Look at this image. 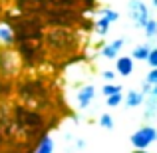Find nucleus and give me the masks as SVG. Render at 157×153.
I'll return each mask as SVG.
<instances>
[{"mask_svg":"<svg viewBox=\"0 0 157 153\" xmlns=\"http://www.w3.org/2000/svg\"><path fill=\"white\" fill-rule=\"evenodd\" d=\"M42 115L36 111L24 109V107H16V123L20 127H40L42 125Z\"/></svg>","mask_w":157,"mask_h":153,"instance_id":"obj_8","label":"nucleus"},{"mask_svg":"<svg viewBox=\"0 0 157 153\" xmlns=\"http://www.w3.org/2000/svg\"><path fill=\"white\" fill-rule=\"evenodd\" d=\"M151 6H153V8H157V0H151Z\"/></svg>","mask_w":157,"mask_h":153,"instance_id":"obj_26","label":"nucleus"},{"mask_svg":"<svg viewBox=\"0 0 157 153\" xmlns=\"http://www.w3.org/2000/svg\"><path fill=\"white\" fill-rule=\"evenodd\" d=\"M157 139V129L153 125H143L139 127L137 131H133L129 137L131 145L135 147V149H141V151H147V147H151L155 143Z\"/></svg>","mask_w":157,"mask_h":153,"instance_id":"obj_3","label":"nucleus"},{"mask_svg":"<svg viewBox=\"0 0 157 153\" xmlns=\"http://www.w3.org/2000/svg\"><path fill=\"white\" fill-rule=\"evenodd\" d=\"M98 98V88L92 84H84L76 92V107L78 109H88Z\"/></svg>","mask_w":157,"mask_h":153,"instance_id":"obj_6","label":"nucleus"},{"mask_svg":"<svg viewBox=\"0 0 157 153\" xmlns=\"http://www.w3.org/2000/svg\"><path fill=\"white\" fill-rule=\"evenodd\" d=\"M143 107H145V117L153 119L155 113H157V90H153L149 96H145V100H143Z\"/></svg>","mask_w":157,"mask_h":153,"instance_id":"obj_12","label":"nucleus"},{"mask_svg":"<svg viewBox=\"0 0 157 153\" xmlns=\"http://www.w3.org/2000/svg\"><path fill=\"white\" fill-rule=\"evenodd\" d=\"M131 153H149V151H141V149H133Z\"/></svg>","mask_w":157,"mask_h":153,"instance_id":"obj_25","label":"nucleus"},{"mask_svg":"<svg viewBox=\"0 0 157 153\" xmlns=\"http://www.w3.org/2000/svg\"><path fill=\"white\" fill-rule=\"evenodd\" d=\"M76 145H78V147H80V149H82V147L86 145V141H84V139H78V141H76Z\"/></svg>","mask_w":157,"mask_h":153,"instance_id":"obj_24","label":"nucleus"},{"mask_svg":"<svg viewBox=\"0 0 157 153\" xmlns=\"http://www.w3.org/2000/svg\"><path fill=\"white\" fill-rule=\"evenodd\" d=\"M12 90H14V86H12V82L4 80V76H0V98H6L12 94Z\"/></svg>","mask_w":157,"mask_h":153,"instance_id":"obj_17","label":"nucleus"},{"mask_svg":"<svg viewBox=\"0 0 157 153\" xmlns=\"http://www.w3.org/2000/svg\"><path fill=\"white\" fill-rule=\"evenodd\" d=\"M135 68V62L131 60V56H117L115 58V76H121V78H129L133 74Z\"/></svg>","mask_w":157,"mask_h":153,"instance_id":"obj_9","label":"nucleus"},{"mask_svg":"<svg viewBox=\"0 0 157 153\" xmlns=\"http://www.w3.org/2000/svg\"><path fill=\"white\" fill-rule=\"evenodd\" d=\"M127 16L131 18V22L137 30H143L147 20L151 18V8L143 0H129L127 2Z\"/></svg>","mask_w":157,"mask_h":153,"instance_id":"obj_2","label":"nucleus"},{"mask_svg":"<svg viewBox=\"0 0 157 153\" xmlns=\"http://www.w3.org/2000/svg\"><path fill=\"white\" fill-rule=\"evenodd\" d=\"M100 125L104 127V129H113V117H111L109 113H104L100 117Z\"/></svg>","mask_w":157,"mask_h":153,"instance_id":"obj_19","label":"nucleus"},{"mask_svg":"<svg viewBox=\"0 0 157 153\" xmlns=\"http://www.w3.org/2000/svg\"><path fill=\"white\" fill-rule=\"evenodd\" d=\"M18 96L24 98V100H36L40 96H46V86L40 80H24L22 84L18 86Z\"/></svg>","mask_w":157,"mask_h":153,"instance_id":"obj_5","label":"nucleus"},{"mask_svg":"<svg viewBox=\"0 0 157 153\" xmlns=\"http://www.w3.org/2000/svg\"><path fill=\"white\" fill-rule=\"evenodd\" d=\"M153 90H157V86H151V84H147V82H143V86H141V90H139V92H141L143 96H149Z\"/></svg>","mask_w":157,"mask_h":153,"instance_id":"obj_23","label":"nucleus"},{"mask_svg":"<svg viewBox=\"0 0 157 153\" xmlns=\"http://www.w3.org/2000/svg\"><path fill=\"white\" fill-rule=\"evenodd\" d=\"M18 44V58L26 66H36L44 60V48L40 40H26V42H16Z\"/></svg>","mask_w":157,"mask_h":153,"instance_id":"obj_1","label":"nucleus"},{"mask_svg":"<svg viewBox=\"0 0 157 153\" xmlns=\"http://www.w3.org/2000/svg\"><path fill=\"white\" fill-rule=\"evenodd\" d=\"M0 44H2L4 48H10V46L16 44L14 32H12L10 24H6V22H0Z\"/></svg>","mask_w":157,"mask_h":153,"instance_id":"obj_11","label":"nucleus"},{"mask_svg":"<svg viewBox=\"0 0 157 153\" xmlns=\"http://www.w3.org/2000/svg\"><path fill=\"white\" fill-rule=\"evenodd\" d=\"M143 100H145V96H143L139 90H129V92L123 96L121 103H125V107H129V109H135V107L143 105Z\"/></svg>","mask_w":157,"mask_h":153,"instance_id":"obj_10","label":"nucleus"},{"mask_svg":"<svg viewBox=\"0 0 157 153\" xmlns=\"http://www.w3.org/2000/svg\"><path fill=\"white\" fill-rule=\"evenodd\" d=\"M145 82H147V84H151V86H157V68H151L149 72H147Z\"/></svg>","mask_w":157,"mask_h":153,"instance_id":"obj_21","label":"nucleus"},{"mask_svg":"<svg viewBox=\"0 0 157 153\" xmlns=\"http://www.w3.org/2000/svg\"><path fill=\"white\" fill-rule=\"evenodd\" d=\"M0 143H2V133H0Z\"/></svg>","mask_w":157,"mask_h":153,"instance_id":"obj_27","label":"nucleus"},{"mask_svg":"<svg viewBox=\"0 0 157 153\" xmlns=\"http://www.w3.org/2000/svg\"><path fill=\"white\" fill-rule=\"evenodd\" d=\"M151 44H137V46L131 50V60H137V62H145L147 60V54H149V50H151Z\"/></svg>","mask_w":157,"mask_h":153,"instance_id":"obj_14","label":"nucleus"},{"mask_svg":"<svg viewBox=\"0 0 157 153\" xmlns=\"http://www.w3.org/2000/svg\"><path fill=\"white\" fill-rule=\"evenodd\" d=\"M143 34H145L147 40L157 38V20L155 18H149V20H147V24L143 26Z\"/></svg>","mask_w":157,"mask_h":153,"instance_id":"obj_16","label":"nucleus"},{"mask_svg":"<svg viewBox=\"0 0 157 153\" xmlns=\"http://www.w3.org/2000/svg\"><path fill=\"white\" fill-rule=\"evenodd\" d=\"M121 101H123V94H113V96L105 98V105L107 107H119Z\"/></svg>","mask_w":157,"mask_h":153,"instance_id":"obj_18","label":"nucleus"},{"mask_svg":"<svg viewBox=\"0 0 157 153\" xmlns=\"http://www.w3.org/2000/svg\"><path fill=\"white\" fill-rule=\"evenodd\" d=\"M127 38H115L111 42H101L100 46V58L101 60H115L119 56V52L125 48Z\"/></svg>","mask_w":157,"mask_h":153,"instance_id":"obj_7","label":"nucleus"},{"mask_svg":"<svg viewBox=\"0 0 157 153\" xmlns=\"http://www.w3.org/2000/svg\"><path fill=\"white\" fill-rule=\"evenodd\" d=\"M119 20V12L115 8H100L98 10V18L94 22V32L98 36H105L109 32L111 24H115Z\"/></svg>","mask_w":157,"mask_h":153,"instance_id":"obj_4","label":"nucleus"},{"mask_svg":"<svg viewBox=\"0 0 157 153\" xmlns=\"http://www.w3.org/2000/svg\"><path fill=\"white\" fill-rule=\"evenodd\" d=\"M34 153H54V139H52V135L44 133L42 137H40L38 145L34 147Z\"/></svg>","mask_w":157,"mask_h":153,"instance_id":"obj_13","label":"nucleus"},{"mask_svg":"<svg viewBox=\"0 0 157 153\" xmlns=\"http://www.w3.org/2000/svg\"><path fill=\"white\" fill-rule=\"evenodd\" d=\"M100 94H101L104 98L113 96V94H123V86L115 84V82H109V84H104V88L100 90Z\"/></svg>","mask_w":157,"mask_h":153,"instance_id":"obj_15","label":"nucleus"},{"mask_svg":"<svg viewBox=\"0 0 157 153\" xmlns=\"http://www.w3.org/2000/svg\"><path fill=\"white\" fill-rule=\"evenodd\" d=\"M101 78L105 80V84H109V82L115 80V72L113 70H104V72H101Z\"/></svg>","mask_w":157,"mask_h":153,"instance_id":"obj_22","label":"nucleus"},{"mask_svg":"<svg viewBox=\"0 0 157 153\" xmlns=\"http://www.w3.org/2000/svg\"><path fill=\"white\" fill-rule=\"evenodd\" d=\"M145 62L149 64V68H157V48H151V50H149Z\"/></svg>","mask_w":157,"mask_h":153,"instance_id":"obj_20","label":"nucleus"}]
</instances>
